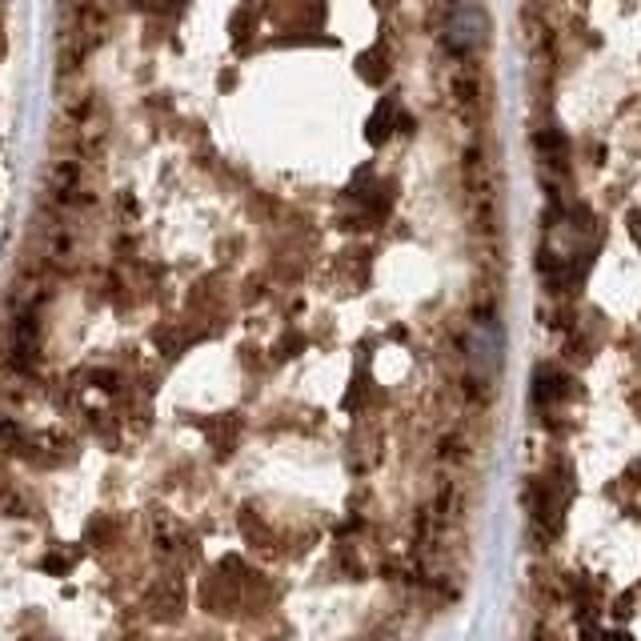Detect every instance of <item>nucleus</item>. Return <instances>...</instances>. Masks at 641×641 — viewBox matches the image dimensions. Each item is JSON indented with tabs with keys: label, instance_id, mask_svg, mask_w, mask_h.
Listing matches in <instances>:
<instances>
[{
	"label": "nucleus",
	"instance_id": "obj_1",
	"mask_svg": "<svg viewBox=\"0 0 641 641\" xmlns=\"http://www.w3.org/2000/svg\"><path fill=\"white\" fill-rule=\"evenodd\" d=\"M465 353H469V370L477 373V377H494L501 370V329H497L494 320H477L469 329Z\"/></svg>",
	"mask_w": 641,
	"mask_h": 641
},
{
	"label": "nucleus",
	"instance_id": "obj_2",
	"mask_svg": "<svg viewBox=\"0 0 641 641\" xmlns=\"http://www.w3.org/2000/svg\"><path fill=\"white\" fill-rule=\"evenodd\" d=\"M489 37V16L481 13L477 4H461L449 16V40L457 49H477L481 40Z\"/></svg>",
	"mask_w": 641,
	"mask_h": 641
}]
</instances>
